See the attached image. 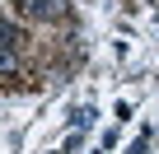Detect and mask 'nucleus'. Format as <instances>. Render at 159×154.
Here are the masks:
<instances>
[{
  "label": "nucleus",
  "instance_id": "obj_1",
  "mask_svg": "<svg viewBox=\"0 0 159 154\" xmlns=\"http://www.w3.org/2000/svg\"><path fill=\"white\" fill-rule=\"evenodd\" d=\"M24 14H33V19H66V0H24Z\"/></svg>",
  "mask_w": 159,
  "mask_h": 154
},
{
  "label": "nucleus",
  "instance_id": "obj_2",
  "mask_svg": "<svg viewBox=\"0 0 159 154\" xmlns=\"http://www.w3.org/2000/svg\"><path fill=\"white\" fill-rule=\"evenodd\" d=\"M19 61H14V47H0V75H14Z\"/></svg>",
  "mask_w": 159,
  "mask_h": 154
},
{
  "label": "nucleus",
  "instance_id": "obj_3",
  "mask_svg": "<svg viewBox=\"0 0 159 154\" xmlns=\"http://www.w3.org/2000/svg\"><path fill=\"white\" fill-rule=\"evenodd\" d=\"M14 42H19V33H14L5 19H0V47H14Z\"/></svg>",
  "mask_w": 159,
  "mask_h": 154
}]
</instances>
